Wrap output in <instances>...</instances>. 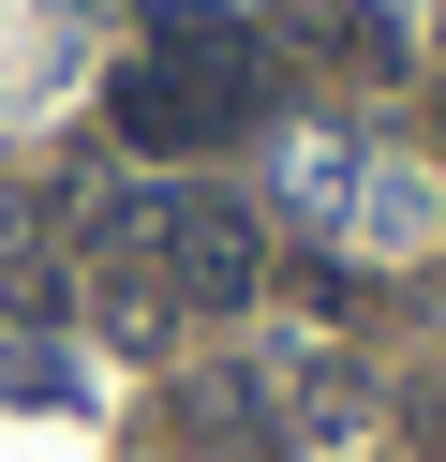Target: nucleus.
<instances>
[{
	"mask_svg": "<svg viewBox=\"0 0 446 462\" xmlns=\"http://www.w3.org/2000/svg\"><path fill=\"white\" fill-rule=\"evenodd\" d=\"M134 254L178 283V299H208V313H238V299L268 283V224L238 209L223 180H194V194H149V209H134Z\"/></svg>",
	"mask_w": 446,
	"mask_h": 462,
	"instance_id": "f257e3e1",
	"label": "nucleus"
},
{
	"mask_svg": "<svg viewBox=\"0 0 446 462\" xmlns=\"http://www.w3.org/2000/svg\"><path fill=\"white\" fill-rule=\"evenodd\" d=\"M149 75H164V105H178V134L194 150H223V134H253L268 120V45L238 31V15H149Z\"/></svg>",
	"mask_w": 446,
	"mask_h": 462,
	"instance_id": "f03ea898",
	"label": "nucleus"
},
{
	"mask_svg": "<svg viewBox=\"0 0 446 462\" xmlns=\"http://www.w3.org/2000/svg\"><path fill=\"white\" fill-rule=\"evenodd\" d=\"M178 448L194 462H283V402H268L253 373H194V388H178Z\"/></svg>",
	"mask_w": 446,
	"mask_h": 462,
	"instance_id": "7ed1b4c3",
	"label": "nucleus"
},
{
	"mask_svg": "<svg viewBox=\"0 0 446 462\" xmlns=\"http://www.w3.org/2000/svg\"><path fill=\"white\" fill-rule=\"evenodd\" d=\"M402 432H416V462H446V358L402 388Z\"/></svg>",
	"mask_w": 446,
	"mask_h": 462,
	"instance_id": "20e7f679",
	"label": "nucleus"
}]
</instances>
